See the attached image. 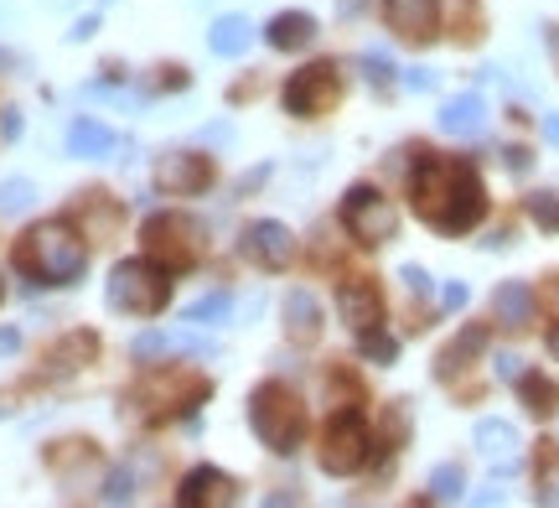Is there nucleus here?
<instances>
[{
  "mask_svg": "<svg viewBox=\"0 0 559 508\" xmlns=\"http://www.w3.org/2000/svg\"><path fill=\"white\" fill-rule=\"evenodd\" d=\"M337 306H342V322L353 332H373L383 322V296L373 281H342Z\"/></svg>",
  "mask_w": 559,
  "mask_h": 508,
  "instance_id": "obj_14",
  "label": "nucleus"
},
{
  "mask_svg": "<svg viewBox=\"0 0 559 508\" xmlns=\"http://www.w3.org/2000/svg\"><path fill=\"white\" fill-rule=\"evenodd\" d=\"M445 306H451V311L466 306V285H445Z\"/></svg>",
  "mask_w": 559,
  "mask_h": 508,
  "instance_id": "obj_31",
  "label": "nucleus"
},
{
  "mask_svg": "<svg viewBox=\"0 0 559 508\" xmlns=\"http://www.w3.org/2000/svg\"><path fill=\"white\" fill-rule=\"evenodd\" d=\"M481 125H487V104H481L477 94H461V99H451L445 109H440V130L456 135V141L481 135Z\"/></svg>",
  "mask_w": 559,
  "mask_h": 508,
  "instance_id": "obj_18",
  "label": "nucleus"
},
{
  "mask_svg": "<svg viewBox=\"0 0 559 508\" xmlns=\"http://www.w3.org/2000/svg\"><path fill=\"white\" fill-rule=\"evenodd\" d=\"M145 394H156L160 405L145 410L151 421H171V415H187V410L198 405V400H207V379H187V374H156L151 385H145Z\"/></svg>",
  "mask_w": 559,
  "mask_h": 508,
  "instance_id": "obj_12",
  "label": "nucleus"
},
{
  "mask_svg": "<svg viewBox=\"0 0 559 508\" xmlns=\"http://www.w3.org/2000/svg\"><path fill=\"white\" fill-rule=\"evenodd\" d=\"M342 99V73L337 62H306L300 73L285 79L280 88V104H285V115H296V120H317V115H332Z\"/></svg>",
  "mask_w": 559,
  "mask_h": 508,
  "instance_id": "obj_7",
  "label": "nucleus"
},
{
  "mask_svg": "<svg viewBox=\"0 0 559 508\" xmlns=\"http://www.w3.org/2000/svg\"><path fill=\"white\" fill-rule=\"evenodd\" d=\"M342 228L358 239V245H389L394 234H400V208L383 198L379 187L368 182H353L342 192Z\"/></svg>",
  "mask_w": 559,
  "mask_h": 508,
  "instance_id": "obj_6",
  "label": "nucleus"
},
{
  "mask_svg": "<svg viewBox=\"0 0 559 508\" xmlns=\"http://www.w3.org/2000/svg\"><path fill=\"white\" fill-rule=\"evenodd\" d=\"M358 347L368 353V358H373V364H389V358H400V343H394V338H383L379 327H373V332H358Z\"/></svg>",
  "mask_w": 559,
  "mask_h": 508,
  "instance_id": "obj_26",
  "label": "nucleus"
},
{
  "mask_svg": "<svg viewBox=\"0 0 559 508\" xmlns=\"http://www.w3.org/2000/svg\"><path fill=\"white\" fill-rule=\"evenodd\" d=\"M213 162L202 156V151H171V156H160L156 172H151V182H156V192H166V198H198V192H207L213 187Z\"/></svg>",
  "mask_w": 559,
  "mask_h": 508,
  "instance_id": "obj_9",
  "label": "nucleus"
},
{
  "mask_svg": "<svg viewBox=\"0 0 559 508\" xmlns=\"http://www.w3.org/2000/svg\"><path fill=\"white\" fill-rule=\"evenodd\" d=\"M198 239L202 228L187 218V213H151L145 228H140V245H145V260H156L166 275L177 270H192L198 264Z\"/></svg>",
  "mask_w": 559,
  "mask_h": 508,
  "instance_id": "obj_5",
  "label": "nucleus"
},
{
  "mask_svg": "<svg viewBox=\"0 0 559 508\" xmlns=\"http://www.w3.org/2000/svg\"><path fill=\"white\" fill-rule=\"evenodd\" d=\"M213 52L218 58H239L243 47H249V21L243 16H223V21H213Z\"/></svg>",
  "mask_w": 559,
  "mask_h": 508,
  "instance_id": "obj_23",
  "label": "nucleus"
},
{
  "mask_svg": "<svg viewBox=\"0 0 559 508\" xmlns=\"http://www.w3.org/2000/svg\"><path fill=\"white\" fill-rule=\"evenodd\" d=\"M264 42H270L275 52H300V47L317 42V21L306 16V11H280V16L264 26Z\"/></svg>",
  "mask_w": 559,
  "mask_h": 508,
  "instance_id": "obj_17",
  "label": "nucleus"
},
{
  "mask_svg": "<svg viewBox=\"0 0 559 508\" xmlns=\"http://www.w3.org/2000/svg\"><path fill=\"white\" fill-rule=\"evenodd\" d=\"M477 451L492 462L498 472H519V430L508 426V421H481L477 426Z\"/></svg>",
  "mask_w": 559,
  "mask_h": 508,
  "instance_id": "obj_16",
  "label": "nucleus"
},
{
  "mask_svg": "<svg viewBox=\"0 0 559 508\" xmlns=\"http://www.w3.org/2000/svg\"><path fill=\"white\" fill-rule=\"evenodd\" d=\"M549 347H555V353H559V327H555V332H549Z\"/></svg>",
  "mask_w": 559,
  "mask_h": 508,
  "instance_id": "obj_35",
  "label": "nucleus"
},
{
  "mask_svg": "<svg viewBox=\"0 0 559 508\" xmlns=\"http://www.w3.org/2000/svg\"><path fill=\"white\" fill-rule=\"evenodd\" d=\"M383 16H389V26H394L404 42H415V47L440 37V0H383Z\"/></svg>",
  "mask_w": 559,
  "mask_h": 508,
  "instance_id": "obj_11",
  "label": "nucleus"
},
{
  "mask_svg": "<svg viewBox=\"0 0 559 508\" xmlns=\"http://www.w3.org/2000/svg\"><path fill=\"white\" fill-rule=\"evenodd\" d=\"M223 311H228V296H202L198 306H192V311H187V322H207V317H223Z\"/></svg>",
  "mask_w": 559,
  "mask_h": 508,
  "instance_id": "obj_27",
  "label": "nucleus"
},
{
  "mask_svg": "<svg viewBox=\"0 0 559 508\" xmlns=\"http://www.w3.org/2000/svg\"><path fill=\"white\" fill-rule=\"evenodd\" d=\"M109 145H115L109 125H99V120H73L68 125V151H73V156H104Z\"/></svg>",
  "mask_w": 559,
  "mask_h": 508,
  "instance_id": "obj_21",
  "label": "nucleus"
},
{
  "mask_svg": "<svg viewBox=\"0 0 559 508\" xmlns=\"http://www.w3.org/2000/svg\"><path fill=\"white\" fill-rule=\"evenodd\" d=\"M492 311H498V322L508 327V332H519V327L534 322V291H528L523 281L498 285V296H492Z\"/></svg>",
  "mask_w": 559,
  "mask_h": 508,
  "instance_id": "obj_19",
  "label": "nucleus"
},
{
  "mask_svg": "<svg viewBox=\"0 0 559 508\" xmlns=\"http://www.w3.org/2000/svg\"><path fill=\"white\" fill-rule=\"evenodd\" d=\"M502 156H508V166H513V172H528V162H534V156H528V151H523V145H508V151H502Z\"/></svg>",
  "mask_w": 559,
  "mask_h": 508,
  "instance_id": "obj_29",
  "label": "nucleus"
},
{
  "mask_svg": "<svg viewBox=\"0 0 559 508\" xmlns=\"http://www.w3.org/2000/svg\"><path fill=\"white\" fill-rule=\"evenodd\" d=\"M549 52H555V68H559V26H549Z\"/></svg>",
  "mask_w": 559,
  "mask_h": 508,
  "instance_id": "obj_34",
  "label": "nucleus"
},
{
  "mask_svg": "<svg viewBox=\"0 0 559 508\" xmlns=\"http://www.w3.org/2000/svg\"><path fill=\"white\" fill-rule=\"evenodd\" d=\"M430 488H436V498H456L461 493V468H436Z\"/></svg>",
  "mask_w": 559,
  "mask_h": 508,
  "instance_id": "obj_28",
  "label": "nucleus"
},
{
  "mask_svg": "<svg viewBox=\"0 0 559 508\" xmlns=\"http://www.w3.org/2000/svg\"><path fill=\"white\" fill-rule=\"evenodd\" d=\"M317 462L332 477H347V472H358L368 462V426L358 421V410H337L326 421V430L317 441Z\"/></svg>",
  "mask_w": 559,
  "mask_h": 508,
  "instance_id": "obj_8",
  "label": "nucleus"
},
{
  "mask_svg": "<svg viewBox=\"0 0 559 508\" xmlns=\"http://www.w3.org/2000/svg\"><path fill=\"white\" fill-rule=\"evenodd\" d=\"M234 498H239V483L218 468H192L181 477V493H177V504L187 508H218V504H234Z\"/></svg>",
  "mask_w": 559,
  "mask_h": 508,
  "instance_id": "obj_13",
  "label": "nucleus"
},
{
  "mask_svg": "<svg viewBox=\"0 0 559 508\" xmlns=\"http://www.w3.org/2000/svg\"><path fill=\"white\" fill-rule=\"evenodd\" d=\"M32 203H37V187L26 177H5L0 182V213H26Z\"/></svg>",
  "mask_w": 559,
  "mask_h": 508,
  "instance_id": "obj_25",
  "label": "nucleus"
},
{
  "mask_svg": "<svg viewBox=\"0 0 559 508\" xmlns=\"http://www.w3.org/2000/svg\"><path fill=\"white\" fill-rule=\"evenodd\" d=\"M21 347V332L16 327H0V358H5V353H16Z\"/></svg>",
  "mask_w": 559,
  "mask_h": 508,
  "instance_id": "obj_30",
  "label": "nucleus"
},
{
  "mask_svg": "<svg viewBox=\"0 0 559 508\" xmlns=\"http://www.w3.org/2000/svg\"><path fill=\"white\" fill-rule=\"evenodd\" d=\"M409 198H415V213L436 234H466L487 213V187H481L472 162H440V156L419 162L415 177H409Z\"/></svg>",
  "mask_w": 559,
  "mask_h": 508,
  "instance_id": "obj_1",
  "label": "nucleus"
},
{
  "mask_svg": "<svg viewBox=\"0 0 559 508\" xmlns=\"http://www.w3.org/2000/svg\"><path fill=\"white\" fill-rule=\"evenodd\" d=\"M94 353H99V338H94V332H73V338H62V343L47 353V364L83 368V364H94Z\"/></svg>",
  "mask_w": 559,
  "mask_h": 508,
  "instance_id": "obj_22",
  "label": "nucleus"
},
{
  "mask_svg": "<svg viewBox=\"0 0 559 508\" xmlns=\"http://www.w3.org/2000/svg\"><path fill=\"white\" fill-rule=\"evenodd\" d=\"M243 260L260 264V270H285V264L296 260V239H290V228L275 224V218H260V224L243 228Z\"/></svg>",
  "mask_w": 559,
  "mask_h": 508,
  "instance_id": "obj_10",
  "label": "nucleus"
},
{
  "mask_svg": "<svg viewBox=\"0 0 559 508\" xmlns=\"http://www.w3.org/2000/svg\"><path fill=\"white\" fill-rule=\"evenodd\" d=\"M519 400H523V410H528L534 421L559 415V385L549 379V374H519Z\"/></svg>",
  "mask_w": 559,
  "mask_h": 508,
  "instance_id": "obj_20",
  "label": "nucleus"
},
{
  "mask_svg": "<svg viewBox=\"0 0 559 508\" xmlns=\"http://www.w3.org/2000/svg\"><path fill=\"white\" fill-rule=\"evenodd\" d=\"M285 338H290V343H317L321 338V302H317V291H306V285H300V291H290V296H285Z\"/></svg>",
  "mask_w": 559,
  "mask_h": 508,
  "instance_id": "obj_15",
  "label": "nucleus"
},
{
  "mask_svg": "<svg viewBox=\"0 0 559 508\" xmlns=\"http://www.w3.org/2000/svg\"><path fill=\"white\" fill-rule=\"evenodd\" d=\"M544 130H549V141L559 145V115H549V120H544Z\"/></svg>",
  "mask_w": 559,
  "mask_h": 508,
  "instance_id": "obj_33",
  "label": "nucleus"
},
{
  "mask_svg": "<svg viewBox=\"0 0 559 508\" xmlns=\"http://www.w3.org/2000/svg\"><path fill=\"white\" fill-rule=\"evenodd\" d=\"M409 88H430V73H425V68H409Z\"/></svg>",
  "mask_w": 559,
  "mask_h": 508,
  "instance_id": "obj_32",
  "label": "nucleus"
},
{
  "mask_svg": "<svg viewBox=\"0 0 559 508\" xmlns=\"http://www.w3.org/2000/svg\"><path fill=\"white\" fill-rule=\"evenodd\" d=\"M249 426H254V436H260L270 451L290 457V451L306 441V410H300V400L290 389L270 379V385H260L249 394Z\"/></svg>",
  "mask_w": 559,
  "mask_h": 508,
  "instance_id": "obj_3",
  "label": "nucleus"
},
{
  "mask_svg": "<svg viewBox=\"0 0 559 508\" xmlns=\"http://www.w3.org/2000/svg\"><path fill=\"white\" fill-rule=\"evenodd\" d=\"M11 260H16L21 275H32L37 285H73L83 275V264H88V239L68 218H47V224L21 234Z\"/></svg>",
  "mask_w": 559,
  "mask_h": 508,
  "instance_id": "obj_2",
  "label": "nucleus"
},
{
  "mask_svg": "<svg viewBox=\"0 0 559 508\" xmlns=\"http://www.w3.org/2000/svg\"><path fill=\"white\" fill-rule=\"evenodd\" d=\"M539 504H559V441H539Z\"/></svg>",
  "mask_w": 559,
  "mask_h": 508,
  "instance_id": "obj_24",
  "label": "nucleus"
},
{
  "mask_svg": "<svg viewBox=\"0 0 559 508\" xmlns=\"http://www.w3.org/2000/svg\"><path fill=\"white\" fill-rule=\"evenodd\" d=\"M104 296H109V306L124 311V317H156V311H166V302H171V281H166V270H160L156 260L140 255V260H120L109 270Z\"/></svg>",
  "mask_w": 559,
  "mask_h": 508,
  "instance_id": "obj_4",
  "label": "nucleus"
}]
</instances>
